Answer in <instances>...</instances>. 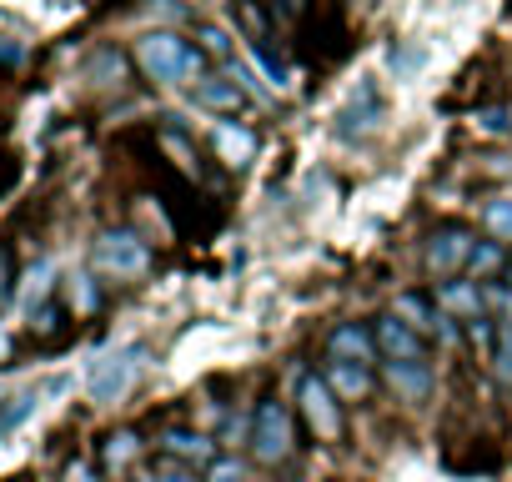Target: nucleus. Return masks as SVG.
<instances>
[{"label":"nucleus","mask_w":512,"mask_h":482,"mask_svg":"<svg viewBox=\"0 0 512 482\" xmlns=\"http://www.w3.org/2000/svg\"><path fill=\"white\" fill-rule=\"evenodd\" d=\"M136 61H141V71H146L151 81H161V86L201 81V66H206L201 46H191V41H181V36H171V31H151V36H141Z\"/></svg>","instance_id":"obj_1"},{"label":"nucleus","mask_w":512,"mask_h":482,"mask_svg":"<svg viewBox=\"0 0 512 482\" xmlns=\"http://www.w3.org/2000/svg\"><path fill=\"white\" fill-rule=\"evenodd\" d=\"M246 447H251V457L262 467H282L297 452V427H292V412H287L282 397H262V402H256Z\"/></svg>","instance_id":"obj_2"},{"label":"nucleus","mask_w":512,"mask_h":482,"mask_svg":"<svg viewBox=\"0 0 512 482\" xmlns=\"http://www.w3.org/2000/svg\"><path fill=\"white\" fill-rule=\"evenodd\" d=\"M297 407H302L307 427L317 432V442H342L347 417H342V402H337V392L327 387L322 372H302L297 377Z\"/></svg>","instance_id":"obj_3"},{"label":"nucleus","mask_w":512,"mask_h":482,"mask_svg":"<svg viewBox=\"0 0 512 482\" xmlns=\"http://www.w3.org/2000/svg\"><path fill=\"white\" fill-rule=\"evenodd\" d=\"M472 247H477V231H472V226H462V221H442V226L427 236L422 262H427V272H432V277L452 282V277H462V272H467Z\"/></svg>","instance_id":"obj_4"},{"label":"nucleus","mask_w":512,"mask_h":482,"mask_svg":"<svg viewBox=\"0 0 512 482\" xmlns=\"http://www.w3.org/2000/svg\"><path fill=\"white\" fill-rule=\"evenodd\" d=\"M91 262H96L101 277L126 282V277H141L151 267V247H146L136 231H101L96 247H91Z\"/></svg>","instance_id":"obj_5"},{"label":"nucleus","mask_w":512,"mask_h":482,"mask_svg":"<svg viewBox=\"0 0 512 482\" xmlns=\"http://www.w3.org/2000/svg\"><path fill=\"white\" fill-rule=\"evenodd\" d=\"M392 317L397 322H407L417 337H437V342H457V322L437 307V297L432 292H402L397 302H392Z\"/></svg>","instance_id":"obj_6"},{"label":"nucleus","mask_w":512,"mask_h":482,"mask_svg":"<svg viewBox=\"0 0 512 482\" xmlns=\"http://www.w3.org/2000/svg\"><path fill=\"white\" fill-rule=\"evenodd\" d=\"M372 337H377V357H382V367H387V362H432L427 337H417V332H412L407 322H397L392 312L372 322Z\"/></svg>","instance_id":"obj_7"},{"label":"nucleus","mask_w":512,"mask_h":482,"mask_svg":"<svg viewBox=\"0 0 512 482\" xmlns=\"http://www.w3.org/2000/svg\"><path fill=\"white\" fill-rule=\"evenodd\" d=\"M432 297H437V307L452 317V322H482L487 317V292L477 287V282H467V277H452V282H437L432 287Z\"/></svg>","instance_id":"obj_8"},{"label":"nucleus","mask_w":512,"mask_h":482,"mask_svg":"<svg viewBox=\"0 0 512 482\" xmlns=\"http://www.w3.org/2000/svg\"><path fill=\"white\" fill-rule=\"evenodd\" d=\"M136 372H141V347L116 352V357H106V362L91 367V392H96L101 402H116V397L136 382Z\"/></svg>","instance_id":"obj_9"},{"label":"nucleus","mask_w":512,"mask_h":482,"mask_svg":"<svg viewBox=\"0 0 512 482\" xmlns=\"http://www.w3.org/2000/svg\"><path fill=\"white\" fill-rule=\"evenodd\" d=\"M322 377H327V387L337 392V402H367L372 387H377V372H372V367H362V362H342V357H332Z\"/></svg>","instance_id":"obj_10"},{"label":"nucleus","mask_w":512,"mask_h":482,"mask_svg":"<svg viewBox=\"0 0 512 482\" xmlns=\"http://www.w3.org/2000/svg\"><path fill=\"white\" fill-rule=\"evenodd\" d=\"M196 106L216 111V116H236L246 106V86L236 76H201L196 81Z\"/></svg>","instance_id":"obj_11"},{"label":"nucleus","mask_w":512,"mask_h":482,"mask_svg":"<svg viewBox=\"0 0 512 482\" xmlns=\"http://www.w3.org/2000/svg\"><path fill=\"white\" fill-rule=\"evenodd\" d=\"M327 352L342 357V362H362V367H372V362H377V337H372V327H362V322H342V327H332Z\"/></svg>","instance_id":"obj_12"},{"label":"nucleus","mask_w":512,"mask_h":482,"mask_svg":"<svg viewBox=\"0 0 512 482\" xmlns=\"http://www.w3.org/2000/svg\"><path fill=\"white\" fill-rule=\"evenodd\" d=\"M382 377L402 402H427L432 397V362H387Z\"/></svg>","instance_id":"obj_13"},{"label":"nucleus","mask_w":512,"mask_h":482,"mask_svg":"<svg viewBox=\"0 0 512 482\" xmlns=\"http://www.w3.org/2000/svg\"><path fill=\"white\" fill-rule=\"evenodd\" d=\"M512 267V252L502 247V241H492V236H477V247H472V262H467V282H477V287H492V282H502V272Z\"/></svg>","instance_id":"obj_14"},{"label":"nucleus","mask_w":512,"mask_h":482,"mask_svg":"<svg viewBox=\"0 0 512 482\" xmlns=\"http://www.w3.org/2000/svg\"><path fill=\"white\" fill-rule=\"evenodd\" d=\"M211 141H216V151H221V161H226V166H246L256 151H262L256 131H246V126H236V121H221Z\"/></svg>","instance_id":"obj_15"},{"label":"nucleus","mask_w":512,"mask_h":482,"mask_svg":"<svg viewBox=\"0 0 512 482\" xmlns=\"http://www.w3.org/2000/svg\"><path fill=\"white\" fill-rule=\"evenodd\" d=\"M161 447L171 452V457H181V462H216L221 452H216V442L206 437V432H191V427H176V432H166L161 437Z\"/></svg>","instance_id":"obj_16"},{"label":"nucleus","mask_w":512,"mask_h":482,"mask_svg":"<svg viewBox=\"0 0 512 482\" xmlns=\"http://www.w3.org/2000/svg\"><path fill=\"white\" fill-rule=\"evenodd\" d=\"M136 457H141V437H136V432H111V437H106V447H101V462H106V467H116V472H121V467H131Z\"/></svg>","instance_id":"obj_17"},{"label":"nucleus","mask_w":512,"mask_h":482,"mask_svg":"<svg viewBox=\"0 0 512 482\" xmlns=\"http://www.w3.org/2000/svg\"><path fill=\"white\" fill-rule=\"evenodd\" d=\"M482 226L492 231V241H512V196H492L482 206Z\"/></svg>","instance_id":"obj_18"},{"label":"nucleus","mask_w":512,"mask_h":482,"mask_svg":"<svg viewBox=\"0 0 512 482\" xmlns=\"http://www.w3.org/2000/svg\"><path fill=\"white\" fill-rule=\"evenodd\" d=\"M487 367H492V377L512 392V322L502 327V337H497V347L487 352Z\"/></svg>","instance_id":"obj_19"},{"label":"nucleus","mask_w":512,"mask_h":482,"mask_svg":"<svg viewBox=\"0 0 512 482\" xmlns=\"http://www.w3.org/2000/svg\"><path fill=\"white\" fill-rule=\"evenodd\" d=\"M206 482H246V462L231 457V452H221V457L206 467Z\"/></svg>","instance_id":"obj_20"},{"label":"nucleus","mask_w":512,"mask_h":482,"mask_svg":"<svg viewBox=\"0 0 512 482\" xmlns=\"http://www.w3.org/2000/svg\"><path fill=\"white\" fill-rule=\"evenodd\" d=\"M477 131H487V136H502V131H512V106L477 111Z\"/></svg>","instance_id":"obj_21"},{"label":"nucleus","mask_w":512,"mask_h":482,"mask_svg":"<svg viewBox=\"0 0 512 482\" xmlns=\"http://www.w3.org/2000/svg\"><path fill=\"white\" fill-rule=\"evenodd\" d=\"M46 292H51V267H36V272L26 277V292H21V302H26V307H36V302H46Z\"/></svg>","instance_id":"obj_22"},{"label":"nucleus","mask_w":512,"mask_h":482,"mask_svg":"<svg viewBox=\"0 0 512 482\" xmlns=\"http://www.w3.org/2000/svg\"><path fill=\"white\" fill-rule=\"evenodd\" d=\"M196 36H201V56H231V41H226L216 26H201Z\"/></svg>","instance_id":"obj_23"},{"label":"nucleus","mask_w":512,"mask_h":482,"mask_svg":"<svg viewBox=\"0 0 512 482\" xmlns=\"http://www.w3.org/2000/svg\"><path fill=\"white\" fill-rule=\"evenodd\" d=\"M66 482H96V472H91L86 462H71V467H66Z\"/></svg>","instance_id":"obj_24"},{"label":"nucleus","mask_w":512,"mask_h":482,"mask_svg":"<svg viewBox=\"0 0 512 482\" xmlns=\"http://www.w3.org/2000/svg\"><path fill=\"white\" fill-rule=\"evenodd\" d=\"M156 482H196V477H191V472H181V467H171V472H161Z\"/></svg>","instance_id":"obj_25"},{"label":"nucleus","mask_w":512,"mask_h":482,"mask_svg":"<svg viewBox=\"0 0 512 482\" xmlns=\"http://www.w3.org/2000/svg\"><path fill=\"white\" fill-rule=\"evenodd\" d=\"M0 357H6V337H0Z\"/></svg>","instance_id":"obj_26"}]
</instances>
